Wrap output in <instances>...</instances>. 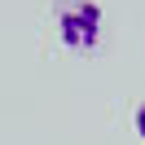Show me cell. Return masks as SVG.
Listing matches in <instances>:
<instances>
[{
  "label": "cell",
  "instance_id": "cell-1",
  "mask_svg": "<svg viewBox=\"0 0 145 145\" xmlns=\"http://www.w3.org/2000/svg\"><path fill=\"white\" fill-rule=\"evenodd\" d=\"M57 35L75 53H92L101 44V5L97 0H62L57 5Z\"/></svg>",
  "mask_w": 145,
  "mask_h": 145
},
{
  "label": "cell",
  "instance_id": "cell-2",
  "mask_svg": "<svg viewBox=\"0 0 145 145\" xmlns=\"http://www.w3.org/2000/svg\"><path fill=\"white\" fill-rule=\"evenodd\" d=\"M132 127H136V136H141V145H145V101L136 106V119H132Z\"/></svg>",
  "mask_w": 145,
  "mask_h": 145
}]
</instances>
